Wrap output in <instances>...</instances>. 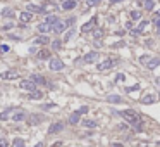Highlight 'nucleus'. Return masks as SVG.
<instances>
[{
    "label": "nucleus",
    "mask_w": 160,
    "mask_h": 147,
    "mask_svg": "<svg viewBox=\"0 0 160 147\" xmlns=\"http://www.w3.org/2000/svg\"><path fill=\"white\" fill-rule=\"evenodd\" d=\"M107 100H108V102H114V104H119V102H122V99H121L119 95H108V97H107Z\"/></svg>",
    "instance_id": "obj_22"
},
{
    "label": "nucleus",
    "mask_w": 160,
    "mask_h": 147,
    "mask_svg": "<svg viewBox=\"0 0 160 147\" xmlns=\"http://www.w3.org/2000/svg\"><path fill=\"white\" fill-rule=\"evenodd\" d=\"M96 59H98V52H88V54L83 57V61L86 62V64H91V62H96Z\"/></svg>",
    "instance_id": "obj_5"
},
{
    "label": "nucleus",
    "mask_w": 160,
    "mask_h": 147,
    "mask_svg": "<svg viewBox=\"0 0 160 147\" xmlns=\"http://www.w3.org/2000/svg\"><path fill=\"white\" fill-rule=\"evenodd\" d=\"M24 118H26V112H22V111H17V112L12 116V119H14V121H22Z\"/></svg>",
    "instance_id": "obj_20"
},
{
    "label": "nucleus",
    "mask_w": 160,
    "mask_h": 147,
    "mask_svg": "<svg viewBox=\"0 0 160 147\" xmlns=\"http://www.w3.org/2000/svg\"><path fill=\"white\" fill-rule=\"evenodd\" d=\"M155 83H157V85H159V87H160V76H159V78H157V80H155Z\"/></svg>",
    "instance_id": "obj_43"
},
{
    "label": "nucleus",
    "mask_w": 160,
    "mask_h": 147,
    "mask_svg": "<svg viewBox=\"0 0 160 147\" xmlns=\"http://www.w3.org/2000/svg\"><path fill=\"white\" fill-rule=\"evenodd\" d=\"M12 147H24V140H22V139H14Z\"/></svg>",
    "instance_id": "obj_26"
},
{
    "label": "nucleus",
    "mask_w": 160,
    "mask_h": 147,
    "mask_svg": "<svg viewBox=\"0 0 160 147\" xmlns=\"http://www.w3.org/2000/svg\"><path fill=\"white\" fill-rule=\"evenodd\" d=\"M50 9H57V5L52 4V2H47V4L43 5V12H45V11H50Z\"/></svg>",
    "instance_id": "obj_29"
},
{
    "label": "nucleus",
    "mask_w": 160,
    "mask_h": 147,
    "mask_svg": "<svg viewBox=\"0 0 160 147\" xmlns=\"http://www.w3.org/2000/svg\"><path fill=\"white\" fill-rule=\"evenodd\" d=\"M10 28H14V24H12V23H7V24L3 26V30H5V31H7V30H10Z\"/></svg>",
    "instance_id": "obj_37"
},
{
    "label": "nucleus",
    "mask_w": 160,
    "mask_h": 147,
    "mask_svg": "<svg viewBox=\"0 0 160 147\" xmlns=\"http://www.w3.org/2000/svg\"><path fill=\"white\" fill-rule=\"evenodd\" d=\"M114 64H115L114 61H110V59H107V61H103V62H100V64L96 66V69H98V71H107V69H110V68H112Z\"/></svg>",
    "instance_id": "obj_4"
},
{
    "label": "nucleus",
    "mask_w": 160,
    "mask_h": 147,
    "mask_svg": "<svg viewBox=\"0 0 160 147\" xmlns=\"http://www.w3.org/2000/svg\"><path fill=\"white\" fill-rule=\"evenodd\" d=\"M79 116H81V114H79L78 111L72 112L71 116H69V123H71V125H78V123H79Z\"/></svg>",
    "instance_id": "obj_16"
},
{
    "label": "nucleus",
    "mask_w": 160,
    "mask_h": 147,
    "mask_svg": "<svg viewBox=\"0 0 160 147\" xmlns=\"http://www.w3.org/2000/svg\"><path fill=\"white\" fill-rule=\"evenodd\" d=\"M153 23H155V24L160 28V18H155V19H153Z\"/></svg>",
    "instance_id": "obj_40"
},
{
    "label": "nucleus",
    "mask_w": 160,
    "mask_h": 147,
    "mask_svg": "<svg viewBox=\"0 0 160 147\" xmlns=\"http://www.w3.org/2000/svg\"><path fill=\"white\" fill-rule=\"evenodd\" d=\"M146 26H148V23H146V21H141V23H140V26H138V30H136V31H138V33H141V31H145V28H146Z\"/></svg>",
    "instance_id": "obj_30"
},
{
    "label": "nucleus",
    "mask_w": 160,
    "mask_h": 147,
    "mask_svg": "<svg viewBox=\"0 0 160 147\" xmlns=\"http://www.w3.org/2000/svg\"><path fill=\"white\" fill-rule=\"evenodd\" d=\"M159 35H160V28H159Z\"/></svg>",
    "instance_id": "obj_47"
},
{
    "label": "nucleus",
    "mask_w": 160,
    "mask_h": 147,
    "mask_svg": "<svg viewBox=\"0 0 160 147\" xmlns=\"http://www.w3.org/2000/svg\"><path fill=\"white\" fill-rule=\"evenodd\" d=\"M119 114L124 118L126 121H129V123H131V125H133L136 130H141V118H140V114H138L136 111L126 109V111H121Z\"/></svg>",
    "instance_id": "obj_1"
},
{
    "label": "nucleus",
    "mask_w": 160,
    "mask_h": 147,
    "mask_svg": "<svg viewBox=\"0 0 160 147\" xmlns=\"http://www.w3.org/2000/svg\"><path fill=\"white\" fill-rule=\"evenodd\" d=\"M98 2H100V0H89V2H88V7H93V5H96Z\"/></svg>",
    "instance_id": "obj_36"
},
{
    "label": "nucleus",
    "mask_w": 160,
    "mask_h": 147,
    "mask_svg": "<svg viewBox=\"0 0 160 147\" xmlns=\"http://www.w3.org/2000/svg\"><path fill=\"white\" fill-rule=\"evenodd\" d=\"M38 121H41V116H33V118H31V123H33V125H36Z\"/></svg>",
    "instance_id": "obj_35"
},
{
    "label": "nucleus",
    "mask_w": 160,
    "mask_h": 147,
    "mask_svg": "<svg viewBox=\"0 0 160 147\" xmlns=\"http://www.w3.org/2000/svg\"><path fill=\"white\" fill-rule=\"evenodd\" d=\"M60 130H64V125L62 123H53V125H50V128H48V133H57Z\"/></svg>",
    "instance_id": "obj_11"
},
{
    "label": "nucleus",
    "mask_w": 160,
    "mask_h": 147,
    "mask_svg": "<svg viewBox=\"0 0 160 147\" xmlns=\"http://www.w3.org/2000/svg\"><path fill=\"white\" fill-rule=\"evenodd\" d=\"M36 28H38V31H40V33H43V35L50 31V24H47V23H40Z\"/></svg>",
    "instance_id": "obj_14"
},
{
    "label": "nucleus",
    "mask_w": 160,
    "mask_h": 147,
    "mask_svg": "<svg viewBox=\"0 0 160 147\" xmlns=\"http://www.w3.org/2000/svg\"><path fill=\"white\" fill-rule=\"evenodd\" d=\"M21 88L33 93V92H36V83L31 81V80H22V81H21Z\"/></svg>",
    "instance_id": "obj_2"
},
{
    "label": "nucleus",
    "mask_w": 160,
    "mask_h": 147,
    "mask_svg": "<svg viewBox=\"0 0 160 147\" xmlns=\"http://www.w3.org/2000/svg\"><path fill=\"white\" fill-rule=\"evenodd\" d=\"M140 85H134V87H127V92H133V90H138Z\"/></svg>",
    "instance_id": "obj_38"
},
{
    "label": "nucleus",
    "mask_w": 160,
    "mask_h": 147,
    "mask_svg": "<svg viewBox=\"0 0 160 147\" xmlns=\"http://www.w3.org/2000/svg\"><path fill=\"white\" fill-rule=\"evenodd\" d=\"M7 116H9V111H3V112H2V116H0V118H2V119H7Z\"/></svg>",
    "instance_id": "obj_39"
},
{
    "label": "nucleus",
    "mask_w": 160,
    "mask_h": 147,
    "mask_svg": "<svg viewBox=\"0 0 160 147\" xmlns=\"http://www.w3.org/2000/svg\"><path fill=\"white\" fill-rule=\"evenodd\" d=\"M38 59H41V61L50 59V52H48V50H45V49H43V50H40V52H38Z\"/></svg>",
    "instance_id": "obj_19"
},
{
    "label": "nucleus",
    "mask_w": 160,
    "mask_h": 147,
    "mask_svg": "<svg viewBox=\"0 0 160 147\" xmlns=\"http://www.w3.org/2000/svg\"><path fill=\"white\" fill-rule=\"evenodd\" d=\"M50 69H52V71H62V69H64V62H62L59 57L50 59Z\"/></svg>",
    "instance_id": "obj_3"
},
{
    "label": "nucleus",
    "mask_w": 160,
    "mask_h": 147,
    "mask_svg": "<svg viewBox=\"0 0 160 147\" xmlns=\"http://www.w3.org/2000/svg\"><path fill=\"white\" fill-rule=\"evenodd\" d=\"M153 7H155V2H153V0H146V2H145V9H146V11H152Z\"/></svg>",
    "instance_id": "obj_28"
},
{
    "label": "nucleus",
    "mask_w": 160,
    "mask_h": 147,
    "mask_svg": "<svg viewBox=\"0 0 160 147\" xmlns=\"http://www.w3.org/2000/svg\"><path fill=\"white\" fill-rule=\"evenodd\" d=\"M83 125H85L86 128H95V127H96V121H93V119H85Z\"/></svg>",
    "instance_id": "obj_24"
},
{
    "label": "nucleus",
    "mask_w": 160,
    "mask_h": 147,
    "mask_svg": "<svg viewBox=\"0 0 160 147\" xmlns=\"http://www.w3.org/2000/svg\"><path fill=\"white\" fill-rule=\"evenodd\" d=\"M43 95H41V92H33L31 95H29V99H41Z\"/></svg>",
    "instance_id": "obj_32"
},
{
    "label": "nucleus",
    "mask_w": 160,
    "mask_h": 147,
    "mask_svg": "<svg viewBox=\"0 0 160 147\" xmlns=\"http://www.w3.org/2000/svg\"><path fill=\"white\" fill-rule=\"evenodd\" d=\"M52 47H53V50H59V49H60V40L55 38V40L52 42Z\"/></svg>",
    "instance_id": "obj_31"
},
{
    "label": "nucleus",
    "mask_w": 160,
    "mask_h": 147,
    "mask_svg": "<svg viewBox=\"0 0 160 147\" xmlns=\"http://www.w3.org/2000/svg\"><path fill=\"white\" fill-rule=\"evenodd\" d=\"M78 112H79V114H86V112H88V106H83V107H79V109H78Z\"/></svg>",
    "instance_id": "obj_33"
},
{
    "label": "nucleus",
    "mask_w": 160,
    "mask_h": 147,
    "mask_svg": "<svg viewBox=\"0 0 160 147\" xmlns=\"http://www.w3.org/2000/svg\"><path fill=\"white\" fill-rule=\"evenodd\" d=\"M2 16H3V18H12V16H14V11H12L10 7H5V9L2 11Z\"/></svg>",
    "instance_id": "obj_21"
},
{
    "label": "nucleus",
    "mask_w": 160,
    "mask_h": 147,
    "mask_svg": "<svg viewBox=\"0 0 160 147\" xmlns=\"http://www.w3.org/2000/svg\"><path fill=\"white\" fill-rule=\"evenodd\" d=\"M45 23H47V24H53V26H55V24L59 23V18H57L55 14H47V18H45Z\"/></svg>",
    "instance_id": "obj_10"
},
{
    "label": "nucleus",
    "mask_w": 160,
    "mask_h": 147,
    "mask_svg": "<svg viewBox=\"0 0 160 147\" xmlns=\"http://www.w3.org/2000/svg\"><path fill=\"white\" fill-rule=\"evenodd\" d=\"M19 73L17 71H14V69H10V71H3L2 73V78L3 80H14V78H17Z\"/></svg>",
    "instance_id": "obj_7"
},
{
    "label": "nucleus",
    "mask_w": 160,
    "mask_h": 147,
    "mask_svg": "<svg viewBox=\"0 0 160 147\" xmlns=\"http://www.w3.org/2000/svg\"><path fill=\"white\" fill-rule=\"evenodd\" d=\"M74 7H76V0H66V2L62 4V9H64V11H71Z\"/></svg>",
    "instance_id": "obj_13"
},
{
    "label": "nucleus",
    "mask_w": 160,
    "mask_h": 147,
    "mask_svg": "<svg viewBox=\"0 0 160 147\" xmlns=\"http://www.w3.org/2000/svg\"><path fill=\"white\" fill-rule=\"evenodd\" d=\"M131 19H133V21L141 19V12H140V11H133V12H131Z\"/></svg>",
    "instance_id": "obj_27"
},
{
    "label": "nucleus",
    "mask_w": 160,
    "mask_h": 147,
    "mask_svg": "<svg viewBox=\"0 0 160 147\" xmlns=\"http://www.w3.org/2000/svg\"><path fill=\"white\" fill-rule=\"evenodd\" d=\"M157 18H160V11H159V12H157Z\"/></svg>",
    "instance_id": "obj_45"
},
{
    "label": "nucleus",
    "mask_w": 160,
    "mask_h": 147,
    "mask_svg": "<svg viewBox=\"0 0 160 147\" xmlns=\"http://www.w3.org/2000/svg\"><path fill=\"white\" fill-rule=\"evenodd\" d=\"M66 26H67V23H60V21H59V23L53 26L52 30L57 33V35H59V33H64V31H66Z\"/></svg>",
    "instance_id": "obj_9"
},
{
    "label": "nucleus",
    "mask_w": 160,
    "mask_h": 147,
    "mask_svg": "<svg viewBox=\"0 0 160 147\" xmlns=\"http://www.w3.org/2000/svg\"><path fill=\"white\" fill-rule=\"evenodd\" d=\"M93 37H95V42H96V40H100L103 37V31L102 30H93Z\"/></svg>",
    "instance_id": "obj_25"
},
{
    "label": "nucleus",
    "mask_w": 160,
    "mask_h": 147,
    "mask_svg": "<svg viewBox=\"0 0 160 147\" xmlns=\"http://www.w3.org/2000/svg\"><path fill=\"white\" fill-rule=\"evenodd\" d=\"M28 12H41V14H45L43 7H38V5H33V4H28Z\"/></svg>",
    "instance_id": "obj_17"
},
{
    "label": "nucleus",
    "mask_w": 160,
    "mask_h": 147,
    "mask_svg": "<svg viewBox=\"0 0 160 147\" xmlns=\"http://www.w3.org/2000/svg\"><path fill=\"white\" fill-rule=\"evenodd\" d=\"M124 80H126L124 74H117V76H115V81H117V83H121V81H124Z\"/></svg>",
    "instance_id": "obj_34"
},
{
    "label": "nucleus",
    "mask_w": 160,
    "mask_h": 147,
    "mask_svg": "<svg viewBox=\"0 0 160 147\" xmlns=\"http://www.w3.org/2000/svg\"><path fill=\"white\" fill-rule=\"evenodd\" d=\"M155 102V95L153 93H148V95H145L141 99V104H153Z\"/></svg>",
    "instance_id": "obj_15"
},
{
    "label": "nucleus",
    "mask_w": 160,
    "mask_h": 147,
    "mask_svg": "<svg viewBox=\"0 0 160 147\" xmlns=\"http://www.w3.org/2000/svg\"><path fill=\"white\" fill-rule=\"evenodd\" d=\"M29 80H31V81H35L36 85H45V83H47L45 76H41V74H33V76H31Z\"/></svg>",
    "instance_id": "obj_8"
},
{
    "label": "nucleus",
    "mask_w": 160,
    "mask_h": 147,
    "mask_svg": "<svg viewBox=\"0 0 160 147\" xmlns=\"http://www.w3.org/2000/svg\"><path fill=\"white\" fill-rule=\"evenodd\" d=\"M95 24H96V18H91V19H89V21H88V23H86V24H83V28H81V31H83V33H86V31H91Z\"/></svg>",
    "instance_id": "obj_6"
},
{
    "label": "nucleus",
    "mask_w": 160,
    "mask_h": 147,
    "mask_svg": "<svg viewBox=\"0 0 160 147\" xmlns=\"http://www.w3.org/2000/svg\"><path fill=\"white\" fill-rule=\"evenodd\" d=\"M112 2H122V0H112Z\"/></svg>",
    "instance_id": "obj_46"
},
{
    "label": "nucleus",
    "mask_w": 160,
    "mask_h": 147,
    "mask_svg": "<svg viewBox=\"0 0 160 147\" xmlns=\"http://www.w3.org/2000/svg\"><path fill=\"white\" fill-rule=\"evenodd\" d=\"M160 66V59H152L150 62H148V69H153V68H157Z\"/></svg>",
    "instance_id": "obj_23"
},
{
    "label": "nucleus",
    "mask_w": 160,
    "mask_h": 147,
    "mask_svg": "<svg viewBox=\"0 0 160 147\" xmlns=\"http://www.w3.org/2000/svg\"><path fill=\"white\" fill-rule=\"evenodd\" d=\"M35 147H43V144H41V142H40V144H36Z\"/></svg>",
    "instance_id": "obj_44"
},
{
    "label": "nucleus",
    "mask_w": 160,
    "mask_h": 147,
    "mask_svg": "<svg viewBox=\"0 0 160 147\" xmlns=\"http://www.w3.org/2000/svg\"><path fill=\"white\" fill-rule=\"evenodd\" d=\"M48 42H50V40H48L47 37H45V35H41V37L35 38V43H36V45H47Z\"/></svg>",
    "instance_id": "obj_18"
},
{
    "label": "nucleus",
    "mask_w": 160,
    "mask_h": 147,
    "mask_svg": "<svg viewBox=\"0 0 160 147\" xmlns=\"http://www.w3.org/2000/svg\"><path fill=\"white\" fill-rule=\"evenodd\" d=\"M72 37V31H69V33H67V35H66V42H69V38Z\"/></svg>",
    "instance_id": "obj_41"
},
{
    "label": "nucleus",
    "mask_w": 160,
    "mask_h": 147,
    "mask_svg": "<svg viewBox=\"0 0 160 147\" xmlns=\"http://www.w3.org/2000/svg\"><path fill=\"white\" fill-rule=\"evenodd\" d=\"M19 19H21V23H22V24H26V23H29V21L33 19V14H29V12H21Z\"/></svg>",
    "instance_id": "obj_12"
},
{
    "label": "nucleus",
    "mask_w": 160,
    "mask_h": 147,
    "mask_svg": "<svg viewBox=\"0 0 160 147\" xmlns=\"http://www.w3.org/2000/svg\"><path fill=\"white\" fill-rule=\"evenodd\" d=\"M2 147H7V140L5 139H2Z\"/></svg>",
    "instance_id": "obj_42"
}]
</instances>
